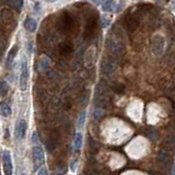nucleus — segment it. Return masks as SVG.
<instances>
[{"mask_svg":"<svg viewBox=\"0 0 175 175\" xmlns=\"http://www.w3.org/2000/svg\"><path fill=\"white\" fill-rule=\"evenodd\" d=\"M152 53L156 56H161L165 49V39L160 34H156L151 41Z\"/></svg>","mask_w":175,"mask_h":175,"instance_id":"nucleus-1","label":"nucleus"},{"mask_svg":"<svg viewBox=\"0 0 175 175\" xmlns=\"http://www.w3.org/2000/svg\"><path fill=\"white\" fill-rule=\"evenodd\" d=\"M28 77H30V72H28V66L26 59H23L21 64V72H20V88L22 91L26 90L28 82Z\"/></svg>","mask_w":175,"mask_h":175,"instance_id":"nucleus-2","label":"nucleus"},{"mask_svg":"<svg viewBox=\"0 0 175 175\" xmlns=\"http://www.w3.org/2000/svg\"><path fill=\"white\" fill-rule=\"evenodd\" d=\"M2 167H3L4 175L13 174L12 158H11V152L9 150H3V152H2Z\"/></svg>","mask_w":175,"mask_h":175,"instance_id":"nucleus-3","label":"nucleus"},{"mask_svg":"<svg viewBox=\"0 0 175 175\" xmlns=\"http://www.w3.org/2000/svg\"><path fill=\"white\" fill-rule=\"evenodd\" d=\"M33 159L35 162V167H41L43 164L44 160H45V153H44V149L41 146H34L32 149Z\"/></svg>","mask_w":175,"mask_h":175,"instance_id":"nucleus-4","label":"nucleus"},{"mask_svg":"<svg viewBox=\"0 0 175 175\" xmlns=\"http://www.w3.org/2000/svg\"><path fill=\"white\" fill-rule=\"evenodd\" d=\"M26 130H28V123L25 119H20L14 127V136L18 140H22L24 139L26 135Z\"/></svg>","mask_w":175,"mask_h":175,"instance_id":"nucleus-5","label":"nucleus"},{"mask_svg":"<svg viewBox=\"0 0 175 175\" xmlns=\"http://www.w3.org/2000/svg\"><path fill=\"white\" fill-rule=\"evenodd\" d=\"M14 14L10 9H2L0 10V23L3 25H10L14 23Z\"/></svg>","mask_w":175,"mask_h":175,"instance_id":"nucleus-6","label":"nucleus"},{"mask_svg":"<svg viewBox=\"0 0 175 175\" xmlns=\"http://www.w3.org/2000/svg\"><path fill=\"white\" fill-rule=\"evenodd\" d=\"M107 46L114 54H121L123 52V45L121 42L117 39V37H112L111 36L107 41Z\"/></svg>","mask_w":175,"mask_h":175,"instance_id":"nucleus-7","label":"nucleus"},{"mask_svg":"<svg viewBox=\"0 0 175 175\" xmlns=\"http://www.w3.org/2000/svg\"><path fill=\"white\" fill-rule=\"evenodd\" d=\"M94 58H95V48L91 47L88 49L87 54H85V65L87 67H92L93 63H94Z\"/></svg>","mask_w":175,"mask_h":175,"instance_id":"nucleus-8","label":"nucleus"},{"mask_svg":"<svg viewBox=\"0 0 175 175\" xmlns=\"http://www.w3.org/2000/svg\"><path fill=\"white\" fill-rule=\"evenodd\" d=\"M36 26H37V22L35 21L33 18H28V19L25 20V22H24V28H25V30L30 33L35 32Z\"/></svg>","mask_w":175,"mask_h":175,"instance_id":"nucleus-9","label":"nucleus"},{"mask_svg":"<svg viewBox=\"0 0 175 175\" xmlns=\"http://www.w3.org/2000/svg\"><path fill=\"white\" fill-rule=\"evenodd\" d=\"M49 66H50V59L47 56L43 55L39 60V69L41 71H45V70H47L49 68Z\"/></svg>","mask_w":175,"mask_h":175,"instance_id":"nucleus-10","label":"nucleus"},{"mask_svg":"<svg viewBox=\"0 0 175 175\" xmlns=\"http://www.w3.org/2000/svg\"><path fill=\"white\" fill-rule=\"evenodd\" d=\"M82 143H83V135L82 132L78 131L75 136L74 139V148L76 151H79V150L82 148Z\"/></svg>","mask_w":175,"mask_h":175,"instance_id":"nucleus-11","label":"nucleus"},{"mask_svg":"<svg viewBox=\"0 0 175 175\" xmlns=\"http://www.w3.org/2000/svg\"><path fill=\"white\" fill-rule=\"evenodd\" d=\"M115 8H116V3H115L114 0H105L102 3V10L105 11V12H112V11H114Z\"/></svg>","mask_w":175,"mask_h":175,"instance_id":"nucleus-12","label":"nucleus"},{"mask_svg":"<svg viewBox=\"0 0 175 175\" xmlns=\"http://www.w3.org/2000/svg\"><path fill=\"white\" fill-rule=\"evenodd\" d=\"M17 52H18V46H13L8 53V56H7V66L10 67L12 65L13 60H14L15 56H17Z\"/></svg>","mask_w":175,"mask_h":175,"instance_id":"nucleus-13","label":"nucleus"},{"mask_svg":"<svg viewBox=\"0 0 175 175\" xmlns=\"http://www.w3.org/2000/svg\"><path fill=\"white\" fill-rule=\"evenodd\" d=\"M0 113L3 117H9L12 114V110H11L10 104L8 103H1L0 105Z\"/></svg>","mask_w":175,"mask_h":175,"instance_id":"nucleus-14","label":"nucleus"},{"mask_svg":"<svg viewBox=\"0 0 175 175\" xmlns=\"http://www.w3.org/2000/svg\"><path fill=\"white\" fill-rule=\"evenodd\" d=\"M138 24H139V21L136 17H129L127 19V28L129 31H134L138 26Z\"/></svg>","mask_w":175,"mask_h":175,"instance_id":"nucleus-15","label":"nucleus"},{"mask_svg":"<svg viewBox=\"0 0 175 175\" xmlns=\"http://www.w3.org/2000/svg\"><path fill=\"white\" fill-rule=\"evenodd\" d=\"M8 91H9V85L7 83V81L1 80L0 81V96L4 97L7 95V93H8Z\"/></svg>","mask_w":175,"mask_h":175,"instance_id":"nucleus-16","label":"nucleus"},{"mask_svg":"<svg viewBox=\"0 0 175 175\" xmlns=\"http://www.w3.org/2000/svg\"><path fill=\"white\" fill-rule=\"evenodd\" d=\"M85 119H87V112H82L80 116H79V119H78V127L79 128H82L83 126H85Z\"/></svg>","mask_w":175,"mask_h":175,"instance_id":"nucleus-17","label":"nucleus"},{"mask_svg":"<svg viewBox=\"0 0 175 175\" xmlns=\"http://www.w3.org/2000/svg\"><path fill=\"white\" fill-rule=\"evenodd\" d=\"M10 4L12 8L20 10L22 8V6H23V0H10Z\"/></svg>","mask_w":175,"mask_h":175,"instance_id":"nucleus-18","label":"nucleus"},{"mask_svg":"<svg viewBox=\"0 0 175 175\" xmlns=\"http://www.w3.org/2000/svg\"><path fill=\"white\" fill-rule=\"evenodd\" d=\"M111 23V20L108 17H102V26L103 28H107Z\"/></svg>","mask_w":175,"mask_h":175,"instance_id":"nucleus-19","label":"nucleus"},{"mask_svg":"<svg viewBox=\"0 0 175 175\" xmlns=\"http://www.w3.org/2000/svg\"><path fill=\"white\" fill-rule=\"evenodd\" d=\"M37 175H48V171L45 167H41L37 171Z\"/></svg>","mask_w":175,"mask_h":175,"instance_id":"nucleus-20","label":"nucleus"},{"mask_svg":"<svg viewBox=\"0 0 175 175\" xmlns=\"http://www.w3.org/2000/svg\"><path fill=\"white\" fill-rule=\"evenodd\" d=\"M77 165H78V160H74V161H72L71 164H70V170H71V172H76Z\"/></svg>","mask_w":175,"mask_h":175,"instance_id":"nucleus-21","label":"nucleus"},{"mask_svg":"<svg viewBox=\"0 0 175 175\" xmlns=\"http://www.w3.org/2000/svg\"><path fill=\"white\" fill-rule=\"evenodd\" d=\"M154 1L158 4H160V6H165V4L169 2V0H154Z\"/></svg>","mask_w":175,"mask_h":175,"instance_id":"nucleus-22","label":"nucleus"},{"mask_svg":"<svg viewBox=\"0 0 175 175\" xmlns=\"http://www.w3.org/2000/svg\"><path fill=\"white\" fill-rule=\"evenodd\" d=\"M37 139H39V136H37V132H33V135H32V141L34 143H37Z\"/></svg>","mask_w":175,"mask_h":175,"instance_id":"nucleus-23","label":"nucleus"},{"mask_svg":"<svg viewBox=\"0 0 175 175\" xmlns=\"http://www.w3.org/2000/svg\"><path fill=\"white\" fill-rule=\"evenodd\" d=\"M93 1H94L96 4H101V3H103V0H93Z\"/></svg>","mask_w":175,"mask_h":175,"instance_id":"nucleus-24","label":"nucleus"},{"mask_svg":"<svg viewBox=\"0 0 175 175\" xmlns=\"http://www.w3.org/2000/svg\"><path fill=\"white\" fill-rule=\"evenodd\" d=\"M172 175H175V162H174V165H173V172H172Z\"/></svg>","mask_w":175,"mask_h":175,"instance_id":"nucleus-25","label":"nucleus"},{"mask_svg":"<svg viewBox=\"0 0 175 175\" xmlns=\"http://www.w3.org/2000/svg\"><path fill=\"white\" fill-rule=\"evenodd\" d=\"M47 2H55V1H57V0H46Z\"/></svg>","mask_w":175,"mask_h":175,"instance_id":"nucleus-26","label":"nucleus"},{"mask_svg":"<svg viewBox=\"0 0 175 175\" xmlns=\"http://www.w3.org/2000/svg\"><path fill=\"white\" fill-rule=\"evenodd\" d=\"M20 175H25V173L23 171H20Z\"/></svg>","mask_w":175,"mask_h":175,"instance_id":"nucleus-27","label":"nucleus"}]
</instances>
